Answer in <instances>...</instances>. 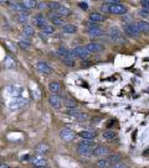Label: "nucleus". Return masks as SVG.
<instances>
[{"instance_id":"4","label":"nucleus","mask_w":149,"mask_h":168,"mask_svg":"<svg viewBox=\"0 0 149 168\" xmlns=\"http://www.w3.org/2000/svg\"><path fill=\"white\" fill-rule=\"evenodd\" d=\"M124 33L127 35L128 37L131 38H134V37H138L141 35V30L138 29V26H137V24H134V22H129V24H125L124 27Z\"/></svg>"},{"instance_id":"16","label":"nucleus","mask_w":149,"mask_h":168,"mask_svg":"<svg viewBox=\"0 0 149 168\" xmlns=\"http://www.w3.org/2000/svg\"><path fill=\"white\" fill-rule=\"evenodd\" d=\"M61 83L60 82H51L49 84V90L51 92V94H59L61 92Z\"/></svg>"},{"instance_id":"45","label":"nucleus","mask_w":149,"mask_h":168,"mask_svg":"<svg viewBox=\"0 0 149 168\" xmlns=\"http://www.w3.org/2000/svg\"><path fill=\"white\" fill-rule=\"evenodd\" d=\"M106 2H107L108 4H119L121 0H106Z\"/></svg>"},{"instance_id":"26","label":"nucleus","mask_w":149,"mask_h":168,"mask_svg":"<svg viewBox=\"0 0 149 168\" xmlns=\"http://www.w3.org/2000/svg\"><path fill=\"white\" fill-rule=\"evenodd\" d=\"M96 166H97L98 168H109L112 164H111L109 158L106 157V158H99V160L96 162Z\"/></svg>"},{"instance_id":"44","label":"nucleus","mask_w":149,"mask_h":168,"mask_svg":"<svg viewBox=\"0 0 149 168\" xmlns=\"http://www.w3.org/2000/svg\"><path fill=\"white\" fill-rule=\"evenodd\" d=\"M6 44H8V46H9L10 48H11V51H13V52H15V51H16V46H15V44H13L11 42H8Z\"/></svg>"},{"instance_id":"19","label":"nucleus","mask_w":149,"mask_h":168,"mask_svg":"<svg viewBox=\"0 0 149 168\" xmlns=\"http://www.w3.org/2000/svg\"><path fill=\"white\" fill-rule=\"evenodd\" d=\"M49 19H50V21H51V24H52L53 26H59V25H62V24H63V20H62V16H60V15H57L56 13H55V14H51V15L49 16Z\"/></svg>"},{"instance_id":"20","label":"nucleus","mask_w":149,"mask_h":168,"mask_svg":"<svg viewBox=\"0 0 149 168\" xmlns=\"http://www.w3.org/2000/svg\"><path fill=\"white\" fill-rule=\"evenodd\" d=\"M87 33L91 37H101V36H103L105 31H103L101 27H95V29H88Z\"/></svg>"},{"instance_id":"43","label":"nucleus","mask_w":149,"mask_h":168,"mask_svg":"<svg viewBox=\"0 0 149 168\" xmlns=\"http://www.w3.org/2000/svg\"><path fill=\"white\" fill-rule=\"evenodd\" d=\"M111 168H127V166H124L123 163H117V164L111 166Z\"/></svg>"},{"instance_id":"38","label":"nucleus","mask_w":149,"mask_h":168,"mask_svg":"<svg viewBox=\"0 0 149 168\" xmlns=\"http://www.w3.org/2000/svg\"><path fill=\"white\" fill-rule=\"evenodd\" d=\"M101 11H102V13L109 14V4H102L101 5Z\"/></svg>"},{"instance_id":"25","label":"nucleus","mask_w":149,"mask_h":168,"mask_svg":"<svg viewBox=\"0 0 149 168\" xmlns=\"http://www.w3.org/2000/svg\"><path fill=\"white\" fill-rule=\"evenodd\" d=\"M22 35L26 36V37H31L35 35V30H34V27L31 25H24L22 26Z\"/></svg>"},{"instance_id":"47","label":"nucleus","mask_w":149,"mask_h":168,"mask_svg":"<svg viewBox=\"0 0 149 168\" xmlns=\"http://www.w3.org/2000/svg\"><path fill=\"white\" fill-rule=\"evenodd\" d=\"M143 156H144V157H148V156H149V147L145 151H143Z\"/></svg>"},{"instance_id":"34","label":"nucleus","mask_w":149,"mask_h":168,"mask_svg":"<svg viewBox=\"0 0 149 168\" xmlns=\"http://www.w3.org/2000/svg\"><path fill=\"white\" fill-rule=\"evenodd\" d=\"M22 4H24L26 8H29V9H35L37 6V2H36V0H24V2H22Z\"/></svg>"},{"instance_id":"18","label":"nucleus","mask_w":149,"mask_h":168,"mask_svg":"<svg viewBox=\"0 0 149 168\" xmlns=\"http://www.w3.org/2000/svg\"><path fill=\"white\" fill-rule=\"evenodd\" d=\"M78 136L83 139V140H95L96 139V132L93 131H79L78 132Z\"/></svg>"},{"instance_id":"2","label":"nucleus","mask_w":149,"mask_h":168,"mask_svg":"<svg viewBox=\"0 0 149 168\" xmlns=\"http://www.w3.org/2000/svg\"><path fill=\"white\" fill-rule=\"evenodd\" d=\"M107 33H108L109 38H111L114 43H121V44L124 43V37H123V35H122L121 30H119L117 26H111V27L108 29Z\"/></svg>"},{"instance_id":"40","label":"nucleus","mask_w":149,"mask_h":168,"mask_svg":"<svg viewBox=\"0 0 149 168\" xmlns=\"http://www.w3.org/2000/svg\"><path fill=\"white\" fill-rule=\"evenodd\" d=\"M21 162H29L31 161V156L30 154H24V156H21Z\"/></svg>"},{"instance_id":"36","label":"nucleus","mask_w":149,"mask_h":168,"mask_svg":"<svg viewBox=\"0 0 149 168\" xmlns=\"http://www.w3.org/2000/svg\"><path fill=\"white\" fill-rule=\"evenodd\" d=\"M60 6H61V4L57 3V2H51V3H49V9L52 10V11H56Z\"/></svg>"},{"instance_id":"3","label":"nucleus","mask_w":149,"mask_h":168,"mask_svg":"<svg viewBox=\"0 0 149 168\" xmlns=\"http://www.w3.org/2000/svg\"><path fill=\"white\" fill-rule=\"evenodd\" d=\"M67 115H70L73 120L79 121V122H85L87 120H89V115L85 111H79L78 109L73 108V109H68L67 110Z\"/></svg>"},{"instance_id":"5","label":"nucleus","mask_w":149,"mask_h":168,"mask_svg":"<svg viewBox=\"0 0 149 168\" xmlns=\"http://www.w3.org/2000/svg\"><path fill=\"white\" fill-rule=\"evenodd\" d=\"M10 10H13V11H16V13L19 14H29L30 13V9L26 8L22 3H16V2H6Z\"/></svg>"},{"instance_id":"28","label":"nucleus","mask_w":149,"mask_h":168,"mask_svg":"<svg viewBox=\"0 0 149 168\" xmlns=\"http://www.w3.org/2000/svg\"><path fill=\"white\" fill-rule=\"evenodd\" d=\"M15 20H16V22H19V24H21V25H26L28 21H29V17H28L26 14H18Z\"/></svg>"},{"instance_id":"31","label":"nucleus","mask_w":149,"mask_h":168,"mask_svg":"<svg viewBox=\"0 0 149 168\" xmlns=\"http://www.w3.org/2000/svg\"><path fill=\"white\" fill-rule=\"evenodd\" d=\"M41 31L44 32V33H46V35H52V33L55 32V26L52 25V24H46L42 29H41Z\"/></svg>"},{"instance_id":"12","label":"nucleus","mask_w":149,"mask_h":168,"mask_svg":"<svg viewBox=\"0 0 149 168\" xmlns=\"http://www.w3.org/2000/svg\"><path fill=\"white\" fill-rule=\"evenodd\" d=\"M36 69L41 73V74H45V75H47V74H51L52 73V68H51V66H49L46 62H37L36 63Z\"/></svg>"},{"instance_id":"24","label":"nucleus","mask_w":149,"mask_h":168,"mask_svg":"<svg viewBox=\"0 0 149 168\" xmlns=\"http://www.w3.org/2000/svg\"><path fill=\"white\" fill-rule=\"evenodd\" d=\"M62 31L67 35H72V33H76L77 31V26L73 25V24H65L62 26Z\"/></svg>"},{"instance_id":"46","label":"nucleus","mask_w":149,"mask_h":168,"mask_svg":"<svg viewBox=\"0 0 149 168\" xmlns=\"http://www.w3.org/2000/svg\"><path fill=\"white\" fill-rule=\"evenodd\" d=\"M78 5H79V6H81L82 9H85V10H86V9H88V5H87L86 3H79Z\"/></svg>"},{"instance_id":"23","label":"nucleus","mask_w":149,"mask_h":168,"mask_svg":"<svg viewBox=\"0 0 149 168\" xmlns=\"http://www.w3.org/2000/svg\"><path fill=\"white\" fill-rule=\"evenodd\" d=\"M25 104H26L25 99H22V98H14L13 99V104H10V108L11 109H19L22 105H25Z\"/></svg>"},{"instance_id":"42","label":"nucleus","mask_w":149,"mask_h":168,"mask_svg":"<svg viewBox=\"0 0 149 168\" xmlns=\"http://www.w3.org/2000/svg\"><path fill=\"white\" fill-rule=\"evenodd\" d=\"M139 15H141V16H148V15H149V10L142 9V10L139 11Z\"/></svg>"},{"instance_id":"35","label":"nucleus","mask_w":149,"mask_h":168,"mask_svg":"<svg viewBox=\"0 0 149 168\" xmlns=\"http://www.w3.org/2000/svg\"><path fill=\"white\" fill-rule=\"evenodd\" d=\"M62 62L67 67H75L76 66V62H75L73 58H62Z\"/></svg>"},{"instance_id":"7","label":"nucleus","mask_w":149,"mask_h":168,"mask_svg":"<svg viewBox=\"0 0 149 168\" xmlns=\"http://www.w3.org/2000/svg\"><path fill=\"white\" fill-rule=\"evenodd\" d=\"M60 139L65 142H71L76 139V133L68 127H65L60 131Z\"/></svg>"},{"instance_id":"27","label":"nucleus","mask_w":149,"mask_h":168,"mask_svg":"<svg viewBox=\"0 0 149 168\" xmlns=\"http://www.w3.org/2000/svg\"><path fill=\"white\" fill-rule=\"evenodd\" d=\"M19 47L22 48V50H28V48H30V47H31V42H30V40H29L26 36H25V38H24V37H21L20 41H19Z\"/></svg>"},{"instance_id":"33","label":"nucleus","mask_w":149,"mask_h":168,"mask_svg":"<svg viewBox=\"0 0 149 168\" xmlns=\"http://www.w3.org/2000/svg\"><path fill=\"white\" fill-rule=\"evenodd\" d=\"M108 158L111 161V164H117V163H121V156L117 154V153H114V154H109L108 156Z\"/></svg>"},{"instance_id":"22","label":"nucleus","mask_w":149,"mask_h":168,"mask_svg":"<svg viewBox=\"0 0 149 168\" xmlns=\"http://www.w3.org/2000/svg\"><path fill=\"white\" fill-rule=\"evenodd\" d=\"M102 137H103V140H107V141L113 140V139H116V137H117V132L114 131V130L108 129V130H106V131H103Z\"/></svg>"},{"instance_id":"32","label":"nucleus","mask_w":149,"mask_h":168,"mask_svg":"<svg viewBox=\"0 0 149 168\" xmlns=\"http://www.w3.org/2000/svg\"><path fill=\"white\" fill-rule=\"evenodd\" d=\"M4 66H5V68H8V69L14 68V67H15V61L11 58L10 56H8V57L5 58V61H4Z\"/></svg>"},{"instance_id":"21","label":"nucleus","mask_w":149,"mask_h":168,"mask_svg":"<svg viewBox=\"0 0 149 168\" xmlns=\"http://www.w3.org/2000/svg\"><path fill=\"white\" fill-rule=\"evenodd\" d=\"M55 13H56L57 15H60V16H70V15L72 14V11H71V9H70V8L61 5L59 9H57V10L55 11Z\"/></svg>"},{"instance_id":"11","label":"nucleus","mask_w":149,"mask_h":168,"mask_svg":"<svg viewBox=\"0 0 149 168\" xmlns=\"http://www.w3.org/2000/svg\"><path fill=\"white\" fill-rule=\"evenodd\" d=\"M85 47H86V50H87L91 54L99 53V52H102L103 50H105V47H103V44L97 43V42H91V43H87Z\"/></svg>"},{"instance_id":"30","label":"nucleus","mask_w":149,"mask_h":168,"mask_svg":"<svg viewBox=\"0 0 149 168\" xmlns=\"http://www.w3.org/2000/svg\"><path fill=\"white\" fill-rule=\"evenodd\" d=\"M65 106L68 108V109H73V108L77 106V102L73 98H66L65 99Z\"/></svg>"},{"instance_id":"10","label":"nucleus","mask_w":149,"mask_h":168,"mask_svg":"<svg viewBox=\"0 0 149 168\" xmlns=\"http://www.w3.org/2000/svg\"><path fill=\"white\" fill-rule=\"evenodd\" d=\"M32 24H34V26H36L37 29L41 30L45 25L47 24V20L42 14H36V15L32 16Z\"/></svg>"},{"instance_id":"51","label":"nucleus","mask_w":149,"mask_h":168,"mask_svg":"<svg viewBox=\"0 0 149 168\" xmlns=\"http://www.w3.org/2000/svg\"><path fill=\"white\" fill-rule=\"evenodd\" d=\"M131 2H134V0H131Z\"/></svg>"},{"instance_id":"49","label":"nucleus","mask_w":149,"mask_h":168,"mask_svg":"<svg viewBox=\"0 0 149 168\" xmlns=\"http://www.w3.org/2000/svg\"><path fill=\"white\" fill-rule=\"evenodd\" d=\"M6 3V0H0V4H5Z\"/></svg>"},{"instance_id":"29","label":"nucleus","mask_w":149,"mask_h":168,"mask_svg":"<svg viewBox=\"0 0 149 168\" xmlns=\"http://www.w3.org/2000/svg\"><path fill=\"white\" fill-rule=\"evenodd\" d=\"M137 26H138V29L141 30V32H147L149 33V22L147 21H139V22H137Z\"/></svg>"},{"instance_id":"14","label":"nucleus","mask_w":149,"mask_h":168,"mask_svg":"<svg viewBox=\"0 0 149 168\" xmlns=\"http://www.w3.org/2000/svg\"><path fill=\"white\" fill-rule=\"evenodd\" d=\"M88 20L92 21V22H98V24H101V22H105L107 20V17L105 15L99 14V13H91L88 15Z\"/></svg>"},{"instance_id":"17","label":"nucleus","mask_w":149,"mask_h":168,"mask_svg":"<svg viewBox=\"0 0 149 168\" xmlns=\"http://www.w3.org/2000/svg\"><path fill=\"white\" fill-rule=\"evenodd\" d=\"M49 151H50L49 146H47V145H45V143H39L37 146H35V153L36 154L44 156V154H46Z\"/></svg>"},{"instance_id":"6","label":"nucleus","mask_w":149,"mask_h":168,"mask_svg":"<svg viewBox=\"0 0 149 168\" xmlns=\"http://www.w3.org/2000/svg\"><path fill=\"white\" fill-rule=\"evenodd\" d=\"M127 6H124L123 4H109V14L114 15H125L127 14Z\"/></svg>"},{"instance_id":"8","label":"nucleus","mask_w":149,"mask_h":168,"mask_svg":"<svg viewBox=\"0 0 149 168\" xmlns=\"http://www.w3.org/2000/svg\"><path fill=\"white\" fill-rule=\"evenodd\" d=\"M72 54L75 58H82V60H87L89 57V52L86 50V47H75L71 50Z\"/></svg>"},{"instance_id":"41","label":"nucleus","mask_w":149,"mask_h":168,"mask_svg":"<svg viewBox=\"0 0 149 168\" xmlns=\"http://www.w3.org/2000/svg\"><path fill=\"white\" fill-rule=\"evenodd\" d=\"M89 66H91V63L87 60H82V62H81V67H82V68H87V67H89Z\"/></svg>"},{"instance_id":"50","label":"nucleus","mask_w":149,"mask_h":168,"mask_svg":"<svg viewBox=\"0 0 149 168\" xmlns=\"http://www.w3.org/2000/svg\"><path fill=\"white\" fill-rule=\"evenodd\" d=\"M37 168H47V167H37Z\"/></svg>"},{"instance_id":"9","label":"nucleus","mask_w":149,"mask_h":168,"mask_svg":"<svg viewBox=\"0 0 149 168\" xmlns=\"http://www.w3.org/2000/svg\"><path fill=\"white\" fill-rule=\"evenodd\" d=\"M49 103L51 108H53L55 110H59L62 108V99L61 96H59V94H51L49 96Z\"/></svg>"},{"instance_id":"37","label":"nucleus","mask_w":149,"mask_h":168,"mask_svg":"<svg viewBox=\"0 0 149 168\" xmlns=\"http://www.w3.org/2000/svg\"><path fill=\"white\" fill-rule=\"evenodd\" d=\"M39 10H45V9H49V4H46L45 2H41V3H37V6H36Z\"/></svg>"},{"instance_id":"13","label":"nucleus","mask_w":149,"mask_h":168,"mask_svg":"<svg viewBox=\"0 0 149 168\" xmlns=\"http://www.w3.org/2000/svg\"><path fill=\"white\" fill-rule=\"evenodd\" d=\"M108 153H109V148L103 146V145H98V146H95V148H93V156H97V157L106 156Z\"/></svg>"},{"instance_id":"52","label":"nucleus","mask_w":149,"mask_h":168,"mask_svg":"<svg viewBox=\"0 0 149 168\" xmlns=\"http://www.w3.org/2000/svg\"><path fill=\"white\" fill-rule=\"evenodd\" d=\"M16 168H20V167H16Z\"/></svg>"},{"instance_id":"48","label":"nucleus","mask_w":149,"mask_h":168,"mask_svg":"<svg viewBox=\"0 0 149 168\" xmlns=\"http://www.w3.org/2000/svg\"><path fill=\"white\" fill-rule=\"evenodd\" d=\"M0 168H10V166L6 164V163H2V164H0Z\"/></svg>"},{"instance_id":"1","label":"nucleus","mask_w":149,"mask_h":168,"mask_svg":"<svg viewBox=\"0 0 149 168\" xmlns=\"http://www.w3.org/2000/svg\"><path fill=\"white\" fill-rule=\"evenodd\" d=\"M95 146L96 145L93 140H82L77 143V152L82 157H91V156H93Z\"/></svg>"},{"instance_id":"39","label":"nucleus","mask_w":149,"mask_h":168,"mask_svg":"<svg viewBox=\"0 0 149 168\" xmlns=\"http://www.w3.org/2000/svg\"><path fill=\"white\" fill-rule=\"evenodd\" d=\"M141 5L143 9L149 10V0H141Z\"/></svg>"},{"instance_id":"15","label":"nucleus","mask_w":149,"mask_h":168,"mask_svg":"<svg viewBox=\"0 0 149 168\" xmlns=\"http://www.w3.org/2000/svg\"><path fill=\"white\" fill-rule=\"evenodd\" d=\"M31 163L34 164V167L37 168V167H45L46 166V158H42L41 156H36V157H32L31 158Z\"/></svg>"}]
</instances>
